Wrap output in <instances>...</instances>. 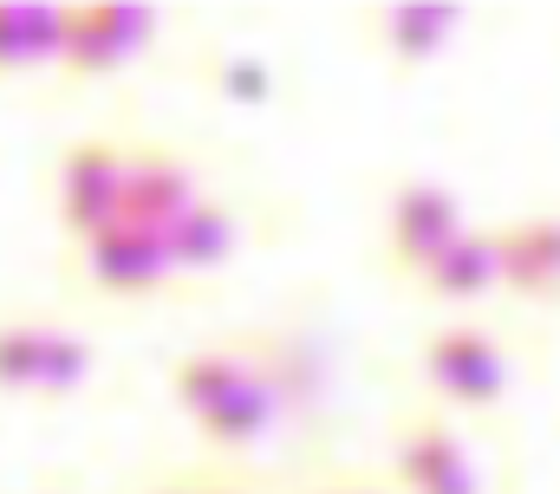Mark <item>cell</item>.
Instances as JSON below:
<instances>
[{"label":"cell","instance_id":"6","mask_svg":"<svg viewBox=\"0 0 560 494\" xmlns=\"http://www.w3.org/2000/svg\"><path fill=\"white\" fill-rule=\"evenodd\" d=\"M398 482L411 494H476V469H469L463 443H456L443 423L418 416V423L398 436Z\"/></svg>","mask_w":560,"mask_h":494},{"label":"cell","instance_id":"8","mask_svg":"<svg viewBox=\"0 0 560 494\" xmlns=\"http://www.w3.org/2000/svg\"><path fill=\"white\" fill-rule=\"evenodd\" d=\"M502 280V260H495V235H456L430 267H423V286L436 299H476L482 286Z\"/></svg>","mask_w":560,"mask_h":494},{"label":"cell","instance_id":"11","mask_svg":"<svg viewBox=\"0 0 560 494\" xmlns=\"http://www.w3.org/2000/svg\"><path fill=\"white\" fill-rule=\"evenodd\" d=\"M163 242H170V260H176V267H196V273H202V267H215V260L229 254V242H235V222H229V209L196 202V209H189V215H183Z\"/></svg>","mask_w":560,"mask_h":494},{"label":"cell","instance_id":"18","mask_svg":"<svg viewBox=\"0 0 560 494\" xmlns=\"http://www.w3.org/2000/svg\"><path fill=\"white\" fill-rule=\"evenodd\" d=\"M222 92H235V98H268V72H261L255 59H242V66H222Z\"/></svg>","mask_w":560,"mask_h":494},{"label":"cell","instance_id":"4","mask_svg":"<svg viewBox=\"0 0 560 494\" xmlns=\"http://www.w3.org/2000/svg\"><path fill=\"white\" fill-rule=\"evenodd\" d=\"M85 267H92V280L105 293H156L176 260H170L163 235H150L138 222H118L112 235H98V242L85 247Z\"/></svg>","mask_w":560,"mask_h":494},{"label":"cell","instance_id":"14","mask_svg":"<svg viewBox=\"0 0 560 494\" xmlns=\"http://www.w3.org/2000/svg\"><path fill=\"white\" fill-rule=\"evenodd\" d=\"M125 59V39L98 7H66V66L72 72H112Z\"/></svg>","mask_w":560,"mask_h":494},{"label":"cell","instance_id":"9","mask_svg":"<svg viewBox=\"0 0 560 494\" xmlns=\"http://www.w3.org/2000/svg\"><path fill=\"white\" fill-rule=\"evenodd\" d=\"M248 377H255V370L242 365L235 352H196V358H183V365H176V403H183L189 416H202V423H209V416H215V410L248 384Z\"/></svg>","mask_w":560,"mask_h":494},{"label":"cell","instance_id":"2","mask_svg":"<svg viewBox=\"0 0 560 494\" xmlns=\"http://www.w3.org/2000/svg\"><path fill=\"white\" fill-rule=\"evenodd\" d=\"M423 377H430V390H443L450 403L482 410V403H495V397L509 390V358L495 352L489 332H476V326H443V332L423 339Z\"/></svg>","mask_w":560,"mask_h":494},{"label":"cell","instance_id":"19","mask_svg":"<svg viewBox=\"0 0 560 494\" xmlns=\"http://www.w3.org/2000/svg\"><path fill=\"white\" fill-rule=\"evenodd\" d=\"M332 494H378V489H332Z\"/></svg>","mask_w":560,"mask_h":494},{"label":"cell","instance_id":"12","mask_svg":"<svg viewBox=\"0 0 560 494\" xmlns=\"http://www.w3.org/2000/svg\"><path fill=\"white\" fill-rule=\"evenodd\" d=\"M268 416H275V384L255 370V377H248V384H242V390L209 416V423H202V436H209V443H222V449H242V443H255V436L268 430Z\"/></svg>","mask_w":560,"mask_h":494},{"label":"cell","instance_id":"13","mask_svg":"<svg viewBox=\"0 0 560 494\" xmlns=\"http://www.w3.org/2000/svg\"><path fill=\"white\" fill-rule=\"evenodd\" d=\"M450 26H456V7H443V0H411V7H392V13L378 20L385 46H392L398 59H430Z\"/></svg>","mask_w":560,"mask_h":494},{"label":"cell","instance_id":"1","mask_svg":"<svg viewBox=\"0 0 560 494\" xmlns=\"http://www.w3.org/2000/svg\"><path fill=\"white\" fill-rule=\"evenodd\" d=\"M125 189H131V150L118 143H72L59 169V228L72 242H98L125 222Z\"/></svg>","mask_w":560,"mask_h":494},{"label":"cell","instance_id":"15","mask_svg":"<svg viewBox=\"0 0 560 494\" xmlns=\"http://www.w3.org/2000/svg\"><path fill=\"white\" fill-rule=\"evenodd\" d=\"M46 365H52V332L46 326H13L7 332V345H0V370H7V384L13 390H39L46 384Z\"/></svg>","mask_w":560,"mask_h":494},{"label":"cell","instance_id":"5","mask_svg":"<svg viewBox=\"0 0 560 494\" xmlns=\"http://www.w3.org/2000/svg\"><path fill=\"white\" fill-rule=\"evenodd\" d=\"M196 209V183L170 150H131V189H125V222L150 235H170Z\"/></svg>","mask_w":560,"mask_h":494},{"label":"cell","instance_id":"3","mask_svg":"<svg viewBox=\"0 0 560 494\" xmlns=\"http://www.w3.org/2000/svg\"><path fill=\"white\" fill-rule=\"evenodd\" d=\"M463 235V215H456V196L450 189H430V183H411L392 196V260L405 273H418L443 254V247Z\"/></svg>","mask_w":560,"mask_h":494},{"label":"cell","instance_id":"10","mask_svg":"<svg viewBox=\"0 0 560 494\" xmlns=\"http://www.w3.org/2000/svg\"><path fill=\"white\" fill-rule=\"evenodd\" d=\"M0 52H7V66L66 59V7H7L0 13Z\"/></svg>","mask_w":560,"mask_h":494},{"label":"cell","instance_id":"16","mask_svg":"<svg viewBox=\"0 0 560 494\" xmlns=\"http://www.w3.org/2000/svg\"><path fill=\"white\" fill-rule=\"evenodd\" d=\"M85 370H92V352H85V339H72V332H52V365H46V397H66V390H79L85 384Z\"/></svg>","mask_w":560,"mask_h":494},{"label":"cell","instance_id":"7","mask_svg":"<svg viewBox=\"0 0 560 494\" xmlns=\"http://www.w3.org/2000/svg\"><path fill=\"white\" fill-rule=\"evenodd\" d=\"M502 280L515 293H560V222H515L495 235Z\"/></svg>","mask_w":560,"mask_h":494},{"label":"cell","instance_id":"17","mask_svg":"<svg viewBox=\"0 0 560 494\" xmlns=\"http://www.w3.org/2000/svg\"><path fill=\"white\" fill-rule=\"evenodd\" d=\"M98 13L112 20V33L125 39V52H131V46H143V39H150V7H131V0H105Z\"/></svg>","mask_w":560,"mask_h":494}]
</instances>
